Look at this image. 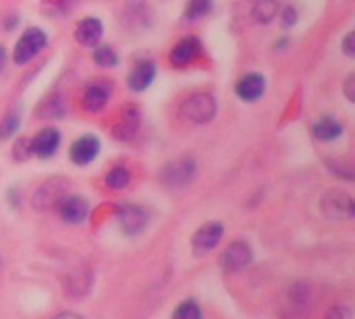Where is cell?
Listing matches in <instances>:
<instances>
[{
	"mask_svg": "<svg viewBox=\"0 0 355 319\" xmlns=\"http://www.w3.org/2000/svg\"><path fill=\"white\" fill-rule=\"evenodd\" d=\"M216 114V102L210 93H196L181 106V116L193 125H206Z\"/></svg>",
	"mask_w": 355,
	"mask_h": 319,
	"instance_id": "obj_1",
	"label": "cell"
},
{
	"mask_svg": "<svg viewBox=\"0 0 355 319\" xmlns=\"http://www.w3.org/2000/svg\"><path fill=\"white\" fill-rule=\"evenodd\" d=\"M44 46H46V33L42 29H37V27H31L19 37V42L15 46V52H12V58H15L17 64H25L31 58H35Z\"/></svg>",
	"mask_w": 355,
	"mask_h": 319,
	"instance_id": "obj_2",
	"label": "cell"
},
{
	"mask_svg": "<svg viewBox=\"0 0 355 319\" xmlns=\"http://www.w3.org/2000/svg\"><path fill=\"white\" fill-rule=\"evenodd\" d=\"M252 262V249L245 241H235L231 243L225 253L220 255V266L227 272H239L243 268H248Z\"/></svg>",
	"mask_w": 355,
	"mask_h": 319,
	"instance_id": "obj_3",
	"label": "cell"
},
{
	"mask_svg": "<svg viewBox=\"0 0 355 319\" xmlns=\"http://www.w3.org/2000/svg\"><path fill=\"white\" fill-rule=\"evenodd\" d=\"M322 212L333 220H345L354 216V199L347 193L331 191L322 199Z\"/></svg>",
	"mask_w": 355,
	"mask_h": 319,
	"instance_id": "obj_4",
	"label": "cell"
},
{
	"mask_svg": "<svg viewBox=\"0 0 355 319\" xmlns=\"http://www.w3.org/2000/svg\"><path fill=\"white\" fill-rule=\"evenodd\" d=\"M223 224L220 222H208L204 224L191 239V245H193V251L196 255H204V253H210L223 239Z\"/></svg>",
	"mask_w": 355,
	"mask_h": 319,
	"instance_id": "obj_5",
	"label": "cell"
},
{
	"mask_svg": "<svg viewBox=\"0 0 355 319\" xmlns=\"http://www.w3.org/2000/svg\"><path fill=\"white\" fill-rule=\"evenodd\" d=\"M119 224L123 228V233L127 235H139L146 224H148V212L139 206H121L119 210Z\"/></svg>",
	"mask_w": 355,
	"mask_h": 319,
	"instance_id": "obj_6",
	"label": "cell"
},
{
	"mask_svg": "<svg viewBox=\"0 0 355 319\" xmlns=\"http://www.w3.org/2000/svg\"><path fill=\"white\" fill-rule=\"evenodd\" d=\"M100 152V141L94 135H83L71 145V160L79 166H85L96 160Z\"/></svg>",
	"mask_w": 355,
	"mask_h": 319,
	"instance_id": "obj_7",
	"label": "cell"
},
{
	"mask_svg": "<svg viewBox=\"0 0 355 319\" xmlns=\"http://www.w3.org/2000/svg\"><path fill=\"white\" fill-rule=\"evenodd\" d=\"M58 145H60V133H58L56 129H52V127L42 129V131L31 139V149H33V154L40 156V158H50V156H54L56 149H58Z\"/></svg>",
	"mask_w": 355,
	"mask_h": 319,
	"instance_id": "obj_8",
	"label": "cell"
},
{
	"mask_svg": "<svg viewBox=\"0 0 355 319\" xmlns=\"http://www.w3.org/2000/svg\"><path fill=\"white\" fill-rule=\"evenodd\" d=\"M58 212H60V218L64 222L79 224L87 216V203H85V199H81L77 195H69V197L58 201Z\"/></svg>",
	"mask_w": 355,
	"mask_h": 319,
	"instance_id": "obj_9",
	"label": "cell"
},
{
	"mask_svg": "<svg viewBox=\"0 0 355 319\" xmlns=\"http://www.w3.org/2000/svg\"><path fill=\"white\" fill-rule=\"evenodd\" d=\"M200 50H202V46H200V39L198 37H185V39H181L175 48H173V52H171V62L175 64V66H187L189 62H193L196 58H198V54H200Z\"/></svg>",
	"mask_w": 355,
	"mask_h": 319,
	"instance_id": "obj_10",
	"label": "cell"
},
{
	"mask_svg": "<svg viewBox=\"0 0 355 319\" xmlns=\"http://www.w3.org/2000/svg\"><path fill=\"white\" fill-rule=\"evenodd\" d=\"M235 89H237V95H239L241 100H245V102H256V100L262 98V93H264V89H266V81H264L262 75L250 73V75H245V77L237 83Z\"/></svg>",
	"mask_w": 355,
	"mask_h": 319,
	"instance_id": "obj_11",
	"label": "cell"
},
{
	"mask_svg": "<svg viewBox=\"0 0 355 319\" xmlns=\"http://www.w3.org/2000/svg\"><path fill=\"white\" fill-rule=\"evenodd\" d=\"M102 21L96 17H87L83 21H79L77 29H75V37L81 46H96L102 39Z\"/></svg>",
	"mask_w": 355,
	"mask_h": 319,
	"instance_id": "obj_12",
	"label": "cell"
},
{
	"mask_svg": "<svg viewBox=\"0 0 355 319\" xmlns=\"http://www.w3.org/2000/svg\"><path fill=\"white\" fill-rule=\"evenodd\" d=\"M193 172H196L193 162L191 160H181L177 164H171L164 170V183L171 185V187H183L193 179Z\"/></svg>",
	"mask_w": 355,
	"mask_h": 319,
	"instance_id": "obj_13",
	"label": "cell"
},
{
	"mask_svg": "<svg viewBox=\"0 0 355 319\" xmlns=\"http://www.w3.org/2000/svg\"><path fill=\"white\" fill-rule=\"evenodd\" d=\"M248 10H250V19L254 23H270L279 10V2L277 0H248Z\"/></svg>",
	"mask_w": 355,
	"mask_h": 319,
	"instance_id": "obj_14",
	"label": "cell"
},
{
	"mask_svg": "<svg viewBox=\"0 0 355 319\" xmlns=\"http://www.w3.org/2000/svg\"><path fill=\"white\" fill-rule=\"evenodd\" d=\"M156 77V64L154 62H141L135 66L129 75V87L133 91H146Z\"/></svg>",
	"mask_w": 355,
	"mask_h": 319,
	"instance_id": "obj_15",
	"label": "cell"
},
{
	"mask_svg": "<svg viewBox=\"0 0 355 319\" xmlns=\"http://www.w3.org/2000/svg\"><path fill=\"white\" fill-rule=\"evenodd\" d=\"M108 98H110L108 87L96 83V85H92V87L85 89V93H83V108H85L87 112H100V110L106 106Z\"/></svg>",
	"mask_w": 355,
	"mask_h": 319,
	"instance_id": "obj_16",
	"label": "cell"
},
{
	"mask_svg": "<svg viewBox=\"0 0 355 319\" xmlns=\"http://www.w3.org/2000/svg\"><path fill=\"white\" fill-rule=\"evenodd\" d=\"M343 133V125L335 118H322L314 125V137L318 141H333Z\"/></svg>",
	"mask_w": 355,
	"mask_h": 319,
	"instance_id": "obj_17",
	"label": "cell"
},
{
	"mask_svg": "<svg viewBox=\"0 0 355 319\" xmlns=\"http://www.w3.org/2000/svg\"><path fill=\"white\" fill-rule=\"evenodd\" d=\"M137 112L133 110V108H127L125 112H123V120L116 125V129H114V133H116V137L119 139H129V137H133V133L137 131Z\"/></svg>",
	"mask_w": 355,
	"mask_h": 319,
	"instance_id": "obj_18",
	"label": "cell"
},
{
	"mask_svg": "<svg viewBox=\"0 0 355 319\" xmlns=\"http://www.w3.org/2000/svg\"><path fill=\"white\" fill-rule=\"evenodd\" d=\"M129 181H131L129 170H127V168H121V166L112 168V170L108 172V176H106V185H108L110 189H114V191L125 189V187L129 185Z\"/></svg>",
	"mask_w": 355,
	"mask_h": 319,
	"instance_id": "obj_19",
	"label": "cell"
},
{
	"mask_svg": "<svg viewBox=\"0 0 355 319\" xmlns=\"http://www.w3.org/2000/svg\"><path fill=\"white\" fill-rule=\"evenodd\" d=\"M210 10H212V0H189L185 17L187 19H200V17L208 15Z\"/></svg>",
	"mask_w": 355,
	"mask_h": 319,
	"instance_id": "obj_20",
	"label": "cell"
},
{
	"mask_svg": "<svg viewBox=\"0 0 355 319\" xmlns=\"http://www.w3.org/2000/svg\"><path fill=\"white\" fill-rule=\"evenodd\" d=\"M173 319H202V311L196 301H183L173 313Z\"/></svg>",
	"mask_w": 355,
	"mask_h": 319,
	"instance_id": "obj_21",
	"label": "cell"
},
{
	"mask_svg": "<svg viewBox=\"0 0 355 319\" xmlns=\"http://www.w3.org/2000/svg\"><path fill=\"white\" fill-rule=\"evenodd\" d=\"M94 60H96V64H98V66H104V69L114 66V64L119 62V60H116L114 50H112V48H108V46L98 48V50L94 52Z\"/></svg>",
	"mask_w": 355,
	"mask_h": 319,
	"instance_id": "obj_22",
	"label": "cell"
},
{
	"mask_svg": "<svg viewBox=\"0 0 355 319\" xmlns=\"http://www.w3.org/2000/svg\"><path fill=\"white\" fill-rule=\"evenodd\" d=\"M19 129V114L12 112V114H6L0 122V139H8L15 135V131Z\"/></svg>",
	"mask_w": 355,
	"mask_h": 319,
	"instance_id": "obj_23",
	"label": "cell"
},
{
	"mask_svg": "<svg viewBox=\"0 0 355 319\" xmlns=\"http://www.w3.org/2000/svg\"><path fill=\"white\" fill-rule=\"evenodd\" d=\"M29 154H33V149H31V139H19V141L15 143V156H17V160H27Z\"/></svg>",
	"mask_w": 355,
	"mask_h": 319,
	"instance_id": "obj_24",
	"label": "cell"
},
{
	"mask_svg": "<svg viewBox=\"0 0 355 319\" xmlns=\"http://www.w3.org/2000/svg\"><path fill=\"white\" fill-rule=\"evenodd\" d=\"M354 46H355V33L354 31H349L347 35H345V39H343V52L352 58L355 52H354Z\"/></svg>",
	"mask_w": 355,
	"mask_h": 319,
	"instance_id": "obj_25",
	"label": "cell"
},
{
	"mask_svg": "<svg viewBox=\"0 0 355 319\" xmlns=\"http://www.w3.org/2000/svg\"><path fill=\"white\" fill-rule=\"evenodd\" d=\"M295 21H297V12H295V8H293V6H289V8L285 10L283 25H285V27H293V25H295Z\"/></svg>",
	"mask_w": 355,
	"mask_h": 319,
	"instance_id": "obj_26",
	"label": "cell"
},
{
	"mask_svg": "<svg viewBox=\"0 0 355 319\" xmlns=\"http://www.w3.org/2000/svg\"><path fill=\"white\" fill-rule=\"evenodd\" d=\"M349 318V311L345 309V307H333V311H331V316H329V319H347Z\"/></svg>",
	"mask_w": 355,
	"mask_h": 319,
	"instance_id": "obj_27",
	"label": "cell"
},
{
	"mask_svg": "<svg viewBox=\"0 0 355 319\" xmlns=\"http://www.w3.org/2000/svg\"><path fill=\"white\" fill-rule=\"evenodd\" d=\"M345 89H347V98H349V100H352V102H354V77H349V79H347V85H345Z\"/></svg>",
	"mask_w": 355,
	"mask_h": 319,
	"instance_id": "obj_28",
	"label": "cell"
},
{
	"mask_svg": "<svg viewBox=\"0 0 355 319\" xmlns=\"http://www.w3.org/2000/svg\"><path fill=\"white\" fill-rule=\"evenodd\" d=\"M4 64H6V50L0 46V71L4 69Z\"/></svg>",
	"mask_w": 355,
	"mask_h": 319,
	"instance_id": "obj_29",
	"label": "cell"
},
{
	"mask_svg": "<svg viewBox=\"0 0 355 319\" xmlns=\"http://www.w3.org/2000/svg\"><path fill=\"white\" fill-rule=\"evenodd\" d=\"M52 319H81L77 313H60V316H56V318Z\"/></svg>",
	"mask_w": 355,
	"mask_h": 319,
	"instance_id": "obj_30",
	"label": "cell"
}]
</instances>
